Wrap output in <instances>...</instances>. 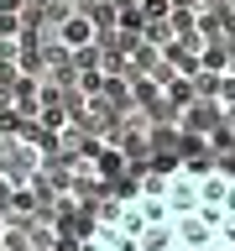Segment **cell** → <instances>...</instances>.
Instances as JSON below:
<instances>
[{
    "label": "cell",
    "mask_w": 235,
    "mask_h": 251,
    "mask_svg": "<svg viewBox=\"0 0 235 251\" xmlns=\"http://www.w3.org/2000/svg\"><path fill=\"white\" fill-rule=\"evenodd\" d=\"M78 251H235V168H162L110 199Z\"/></svg>",
    "instance_id": "obj_1"
},
{
    "label": "cell",
    "mask_w": 235,
    "mask_h": 251,
    "mask_svg": "<svg viewBox=\"0 0 235 251\" xmlns=\"http://www.w3.org/2000/svg\"><path fill=\"white\" fill-rule=\"evenodd\" d=\"M37 173H42V147H37L26 131H5V136H0V183L31 188Z\"/></svg>",
    "instance_id": "obj_2"
},
{
    "label": "cell",
    "mask_w": 235,
    "mask_h": 251,
    "mask_svg": "<svg viewBox=\"0 0 235 251\" xmlns=\"http://www.w3.org/2000/svg\"><path fill=\"white\" fill-rule=\"evenodd\" d=\"M89 42H94V21L89 16H68V21H63V47H78V52H84Z\"/></svg>",
    "instance_id": "obj_3"
}]
</instances>
